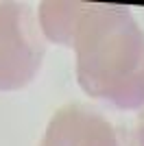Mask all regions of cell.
Masks as SVG:
<instances>
[{"instance_id": "cell-3", "label": "cell", "mask_w": 144, "mask_h": 146, "mask_svg": "<svg viewBox=\"0 0 144 146\" xmlns=\"http://www.w3.org/2000/svg\"><path fill=\"white\" fill-rule=\"evenodd\" d=\"M42 146H120L114 129L101 113L83 105H68L55 113Z\"/></svg>"}, {"instance_id": "cell-2", "label": "cell", "mask_w": 144, "mask_h": 146, "mask_svg": "<svg viewBox=\"0 0 144 146\" xmlns=\"http://www.w3.org/2000/svg\"><path fill=\"white\" fill-rule=\"evenodd\" d=\"M44 55L29 7L0 5V90H15L33 79Z\"/></svg>"}, {"instance_id": "cell-4", "label": "cell", "mask_w": 144, "mask_h": 146, "mask_svg": "<svg viewBox=\"0 0 144 146\" xmlns=\"http://www.w3.org/2000/svg\"><path fill=\"white\" fill-rule=\"evenodd\" d=\"M87 5L81 2H44L39 18L46 31L48 39L59 44L72 42V33L77 29V22Z\"/></svg>"}, {"instance_id": "cell-1", "label": "cell", "mask_w": 144, "mask_h": 146, "mask_svg": "<svg viewBox=\"0 0 144 146\" xmlns=\"http://www.w3.org/2000/svg\"><path fill=\"white\" fill-rule=\"evenodd\" d=\"M72 46L79 83L87 94L125 109L144 103V33L122 7L87 5Z\"/></svg>"}]
</instances>
